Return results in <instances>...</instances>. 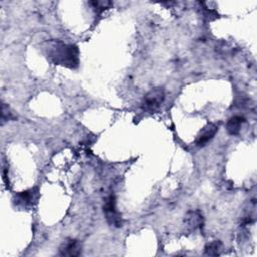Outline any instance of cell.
Returning <instances> with one entry per match:
<instances>
[{
  "mask_svg": "<svg viewBox=\"0 0 257 257\" xmlns=\"http://www.w3.org/2000/svg\"><path fill=\"white\" fill-rule=\"evenodd\" d=\"M44 52L46 57L54 64L70 69L79 65V50L74 44H67L60 40H51L45 43Z\"/></svg>",
  "mask_w": 257,
  "mask_h": 257,
  "instance_id": "obj_1",
  "label": "cell"
},
{
  "mask_svg": "<svg viewBox=\"0 0 257 257\" xmlns=\"http://www.w3.org/2000/svg\"><path fill=\"white\" fill-rule=\"evenodd\" d=\"M165 100V91L162 87H154L144 96L142 107L148 112L157 111Z\"/></svg>",
  "mask_w": 257,
  "mask_h": 257,
  "instance_id": "obj_2",
  "label": "cell"
},
{
  "mask_svg": "<svg viewBox=\"0 0 257 257\" xmlns=\"http://www.w3.org/2000/svg\"><path fill=\"white\" fill-rule=\"evenodd\" d=\"M103 213L109 225L117 228L122 226V219L120 217V214L116 210L115 197L113 195H110L105 199L103 204Z\"/></svg>",
  "mask_w": 257,
  "mask_h": 257,
  "instance_id": "obj_3",
  "label": "cell"
},
{
  "mask_svg": "<svg viewBox=\"0 0 257 257\" xmlns=\"http://www.w3.org/2000/svg\"><path fill=\"white\" fill-rule=\"evenodd\" d=\"M38 198V191L36 188L28 189L23 192H19L13 196V204L20 209H27L33 206Z\"/></svg>",
  "mask_w": 257,
  "mask_h": 257,
  "instance_id": "obj_4",
  "label": "cell"
},
{
  "mask_svg": "<svg viewBox=\"0 0 257 257\" xmlns=\"http://www.w3.org/2000/svg\"><path fill=\"white\" fill-rule=\"evenodd\" d=\"M82 251L81 243L76 239H67L65 240L59 248V255L74 257L79 256Z\"/></svg>",
  "mask_w": 257,
  "mask_h": 257,
  "instance_id": "obj_5",
  "label": "cell"
},
{
  "mask_svg": "<svg viewBox=\"0 0 257 257\" xmlns=\"http://www.w3.org/2000/svg\"><path fill=\"white\" fill-rule=\"evenodd\" d=\"M217 132H218V125H216L215 123H207L198 134L195 141L196 146L204 147L207 143H209L214 138Z\"/></svg>",
  "mask_w": 257,
  "mask_h": 257,
  "instance_id": "obj_6",
  "label": "cell"
},
{
  "mask_svg": "<svg viewBox=\"0 0 257 257\" xmlns=\"http://www.w3.org/2000/svg\"><path fill=\"white\" fill-rule=\"evenodd\" d=\"M204 220L203 216L199 211H189L187 212L185 219H184V224L185 227L188 231H196L200 229L203 226Z\"/></svg>",
  "mask_w": 257,
  "mask_h": 257,
  "instance_id": "obj_7",
  "label": "cell"
},
{
  "mask_svg": "<svg viewBox=\"0 0 257 257\" xmlns=\"http://www.w3.org/2000/svg\"><path fill=\"white\" fill-rule=\"evenodd\" d=\"M244 122H245V118L241 115L231 116L226 123V130H227L228 134L231 136L238 135L240 133L241 127Z\"/></svg>",
  "mask_w": 257,
  "mask_h": 257,
  "instance_id": "obj_8",
  "label": "cell"
},
{
  "mask_svg": "<svg viewBox=\"0 0 257 257\" xmlns=\"http://www.w3.org/2000/svg\"><path fill=\"white\" fill-rule=\"evenodd\" d=\"M223 250V243L220 240H213L205 246L204 254L207 256H218Z\"/></svg>",
  "mask_w": 257,
  "mask_h": 257,
  "instance_id": "obj_9",
  "label": "cell"
},
{
  "mask_svg": "<svg viewBox=\"0 0 257 257\" xmlns=\"http://www.w3.org/2000/svg\"><path fill=\"white\" fill-rule=\"evenodd\" d=\"M16 116L13 114V112L10 110L9 106L6 103H2V108H1V120H2V124L5 121L8 120H13L15 119Z\"/></svg>",
  "mask_w": 257,
  "mask_h": 257,
  "instance_id": "obj_10",
  "label": "cell"
},
{
  "mask_svg": "<svg viewBox=\"0 0 257 257\" xmlns=\"http://www.w3.org/2000/svg\"><path fill=\"white\" fill-rule=\"evenodd\" d=\"M90 4L95 8L97 11H102L105 9H108L112 3L110 1H91Z\"/></svg>",
  "mask_w": 257,
  "mask_h": 257,
  "instance_id": "obj_11",
  "label": "cell"
}]
</instances>
